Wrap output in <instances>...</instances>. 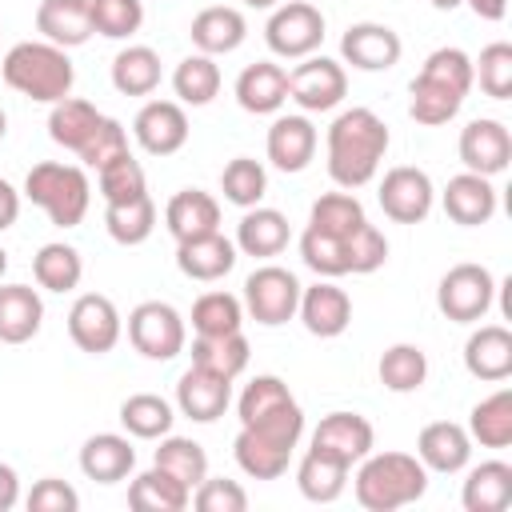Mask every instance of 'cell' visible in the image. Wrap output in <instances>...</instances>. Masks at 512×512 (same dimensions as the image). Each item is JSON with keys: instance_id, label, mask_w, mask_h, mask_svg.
Returning <instances> with one entry per match:
<instances>
[{"instance_id": "be15d7a7", "label": "cell", "mask_w": 512, "mask_h": 512, "mask_svg": "<svg viewBox=\"0 0 512 512\" xmlns=\"http://www.w3.org/2000/svg\"><path fill=\"white\" fill-rule=\"evenodd\" d=\"M244 4H248V8H276L280 0H244Z\"/></svg>"}, {"instance_id": "8d00e7d4", "label": "cell", "mask_w": 512, "mask_h": 512, "mask_svg": "<svg viewBox=\"0 0 512 512\" xmlns=\"http://www.w3.org/2000/svg\"><path fill=\"white\" fill-rule=\"evenodd\" d=\"M468 436L480 448H508L512 444V392L496 388L468 412Z\"/></svg>"}, {"instance_id": "5b68a950", "label": "cell", "mask_w": 512, "mask_h": 512, "mask_svg": "<svg viewBox=\"0 0 512 512\" xmlns=\"http://www.w3.org/2000/svg\"><path fill=\"white\" fill-rule=\"evenodd\" d=\"M496 300V276L484 264H452L436 284V308L452 324H480L492 312Z\"/></svg>"}, {"instance_id": "8fae6325", "label": "cell", "mask_w": 512, "mask_h": 512, "mask_svg": "<svg viewBox=\"0 0 512 512\" xmlns=\"http://www.w3.org/2000/svg\"><path fill=\"white\" fill-rule=\"evenodd\" d=\"M376 200L384 208L388 220L396 224H420L432 204H436V188H432V176L416 164H396L384 172L380 188H376Z\"/></svg>"}, {"instance_id": "91938a15", "label": "cell", "mask_w": 512, "mask_h": 512, "mask_svg": "<svg viewBox=\"0 0 512 512\" xmlns=\"http://www.w3.org/2000/svg\"><path fill=\"white\" fill-rule=\"evenodd\" d=\"M16 216H20V192L0 176V232H8L16 224Z\"/></svg>"}, {"instance_id": "b9f144b4", "label": "cell", "mask_w": 512, "mask_h": 512, "mask_svg": "<svg viewBox=\"0 0 512 512\" xmlns=\"http://www.w3.org/2000/svg\"><path fill=\"white\" fill-rule=\"evenodd\" d=\"M152 464L156 468H164L168 476H176L188 492L208 476V452L192 440V436H160V444H156V452H152Z\"/></svg>"}, {"instance_id": "603a6c76", "label": "cell", "mask_w": 512, "mask_h": 512, "mask_svg": "<svg viewBox=\"0 0 512 512\" xmlns=\"http://www.w3.org/2000/svg\"><path fill=\"white\" fill-rule=\"evenodd\" d=\"M36 32L40 40L56 48H80L92 32V0H40L36 8Z\"/></svg>"}, {"instance_id": "836d02e7", "label": "cell", "mask_w": 512, "mask_h": 512, "mask_svg": "<svg viewBox=\"0 0 512 512\" xmlns=\"http://www.w3.org/2000/svg\"><path fill=\"white\" fill-rule=\"evenodd\" d=\"M100 120H104V112L96 104H88L80 96H64L48 112V136H52V144H60L68 152H80L88 144V136L96 132Z\"/></svg>"}, {"instance_id": "f6af8a7d", "label": "cell", "mask_w": 512, "mask_h": 512, "mask_svg": "<svg viewBox=\"0 0 512 512\" xmlns=\"http://www.w3.org/2000/svg\"><path fill=\"white\" fill-rule=\"evenodd\" d=\"M240 328H244V304H240V296L216 288V292H204L192 304V332L196 336H224V332H240Z\"/></svg>"}, {"instance_id": "94428289", "label": "cell", "mask_w": 512, "mask_h": 512, "mask_svg": "<svg viewBox=\"0 0 512 512\" xmlns=\"http://www.w3.org/2000/svg\"><path fill=\"white\" fill-rule=\"evenodd\" d=\"M480 20H504V12H508V0H464Z\"/></svg>"}, {"instance_id": "681fc988", "label": "cell", "mask_w": 512, "mask_h": 512, "mask_svg": "<svg viewBox=\"0 0 512 512\" xmlns=\"http://www.w3.org/2000/svg\"><path fill=\"white\" fill-rule=\"evenodd\" d=\"M300 260L320 280L348 276V240H336V236H324L316 228H304V236H300Z\"/></svg>"}, {"instance_id": "11a10c76", "label": "cell", "mask_w": 512, "mask_h": 512, "mask_svg": "<svg viewBox=\"0 0 512 512\" xmlns=\"http://www.w3.org/2000/svg\"><path fill=\"white\" fill-rule=\"evenodd\" d=\"M388 260V240L376 224H360L352 236H348V272L356 276H368L376 268H384Z\"/></svg>"}, {"instance_id": "cb8c5ba5", "label": "cell", "mask_w": 512, "mask_h": 512, "mask_svg": "<svg viewBox=\"0 0 512 512\" xmlns=\"http://www.w3.org/2000/svg\"><path fill=\"white\" fill-rule=\"evenodd\" d=\"M288 240H292L288 216H284L280 208H264V204H256V208H244L232 244H236V252H244V256L272 260V256H280V252L288 248Z\"/></svg>"}, {"instance_id": "f1b7e54d", "label": "cell", "mask_w": 512, "mask_h": 512, "mask_svg": "<svg viewBox=\"0 0 512 512\" xmlns=\"http://www.w3.org/2000/svg\"><path fill=\"white\" fill-rule=\"evenodd\" d=\"M44 324V300L32 284H0V344H28Z\"/></svg>"}, {"instance_id": "9f6ffc18", "label": "cell", "mask_w": 512, "mask_h": 512, "mask_svg": "<svg viewBox=\"0 0 512 512\" xmlns=\"http://www.w3.org/2000/svg\"><path fill=\"white\" fill-rule=\"evenodd\" d=\"M192 504L200 512H244L248 508V492L228 476H204L192 488Z\"/></svg>"}, {"instance_id": "e0dca14e", "label": "cell", "mask_w": 512, "mask_h": 512, "mask_svg": "<svg viewBox=\"0 0 512 512\" xmlns=\"http://www.w3.org/2000/svg\"><path fill=\"white\" fill-rule=\"evenodd\" d=\"M232 404V380L208 372V368H188L180 380H176V408L180 416H188L192 424H212L228 412Z\"/></svg>"}, {"instance_id": "03108f58", "label": "cell", "mask_w": 512, "mask_h": 512, "mask_svg": "<svg viewBox=\"0 0 512 512\" xmlns=\"http://www.w3.org/2000/svg\"><path fill=\"white\" fill-rule=\"evenodd\" d=\"M4 132H8V116H4V108H0V140H4Z\"/></svg>"}, {"instance_id": "ab89813d", "label": "cell", "mask_w": 512, "mask_h": 512, "mask_svg": "<svg viewBox=\"0 0 512 512\" xmlns=\"http://www.w3.org/2000/svg\"><path fill=\"white\" fill-rule=\"evenodd\" d=\"M376 376L396 396L420 392L424 380H428V356H424L420 344H392V348H384V356L376 364Z\"/></svg>"}, {"instance_id": "277c9868", "label": "cell", "mask_w": 512, "mask_h": 512, "mask_svg": "<svg viewBox=\"0 0 512 512\" xmlns=\"http://www.w3.org/2000/svg\"><path fill=\"white\" fill-rule=\"evenodd\" d=\"M36 208L48 212L56 228H76L88 216L92 204V184L80 164H60V160H40L24 176V192Z\"/></svg>"}, {"instance_id": "7dc6e473", "label": "cell", "mask_w": 512, "mask_h": 512, "mask_svg": "<svg viewBox=\"0 0 512 512\" xmlns=\"http://www.w3.org/2000/svg\"><path fill=\"white\" fill-rule=\"evenodd\" d=\"M472 84H480V92L492 100L512 96V44L508 40H492L480 48V60H472Z\"/></svg>"}, {"instance_id": "8992f818", "label": "cell", "mask_w": 512, "mask_h": 512, "mask_svg": "<svg viewBox=\"0 0 512 512\" xmlns=\"http://www.w3.org/2000/svg\"><path fill=\"white\" fill-rule=\"evenodd\" d=\"M264 40L280 60H304L324 40V12L308 0H280L264 24Z\"/></svg>"}, {"instance_id": "4dcf8cb0", "label": "cell", "mask_w": 512, "mask_h": 512, "mask_svg": "<svg viewBox=\"0 0 512 512\" xmlns=\"http://www.w3.org/2000/svg\"><path fill=\"white\" fill-rule=\"evenodd\" d=\"M460 504H464V512H504L512 504V464L480 460L476 468H468Z\"/></svg>"}, {"instance_id": "30bf717a", "label": "cell", "mask_w": 512, "mask_h": 512, "mask_svg": "<svg viewBox=\"0 0 512 512\" xmlns=\"http://www.w3.org/2000/svg\"><path fill=\"white\" fill-rule=\"evenodd\" d=\"M68 336L80 352L88 356H104L120 344L124 336V320H120V308L104 296V292H84L72 300L68 308Z\"/></svg>"}, {"instance_id": "9c48e42d", "label": "cell", "mask_w": 512, "mask_h": 512, "mask_svg": "<svg viewBox=\"0 0 512 512\" xmlns=\"http://www.w3.org/2000/svg\"><path fill=\"white\" fill-rule=\"evenodd\" d=\"M348 96V72L332 56H304L288 72V100L300 104V112H332Z\"/></svg>"}, {"instance_id": "e575fe53", "label": "cell", "mask_w": 512, "mask_h": 512, "mask_svg": "<svg viewBox=\"0 0 512 512\" xmlns=\"http://www.w3.org/2000/svg\"><path fill=\"white\" fill-rule=\"evenodd\" d=\"M188 356H192L196 368H208V372H216L224 380H236L248 368L252 348H248L244 332H224V336H196Z\"/></svg>"}, {"instance_id": "ffe728a7", "label": "cell", "mask_w": 512, "mask_h": 512, "mask_svg": "<svg viewBox=\"0 0 512 512\" xmlns=\"http://www.w3.org/2000/svg\"><path fill=\"white\" fill-rule=\"evenodd\" d=\"M312 448L332 452L344 464H360L376 448V432H372L368 416H360V412H328L312 428Z\"/></svg>"}, {"instance_id": "c3c4849f", "label": "cell", "mask_w": 512, "mask_h": 512, "mask_svg": "<svg viewBox=\"0 0 512 512\" xmlns=\"http://www.w3.org/2000/svg\"><path fill=\"white\" fill-rule=\"evenodd\" d=\"M96 184H100L104 204H120V200H132V196H144V192H148L144 164H140L132 152L108 160V164L96 172Z\"/></svg>"}, {"instance_id": "f546056e", "label": "cell", "mask_w": 512, "mask_h": 512, "mask_svg": "<svg viewBox=\"0 0 512 512\" xmlns=\"http://www.w3.org/2000/svg\"><path fill=\"white\" fill-rule=\"evenodd\" d=\"M348 472H352V464H344L340 456L320 452V448H308L300 456V464H296V488L312 504H332V500L344 496Z\"/></svg>"}, {"instance_id": "7a4b0ae2", "label": "cell", "mask_w": 512, "mask_h": 512, "mask_svg": "<svg viewBox=\"0 0 512 512\" xmlns=\"http://www.w3.org/2000/svg\"><path fill=\"white\" fill-rule=\"evenodd\" d=\"M0 76L12 92L36 100V104H56L72 96L76 68L68 60V48H56L48 40H20L4 52Z\"/></svg>"}, {"instance_id": "7c38bea8", "label": "cell", "mask_w": 512, "mask_h": 512, "mask_svg": "<svg viewBox=\"0 0 512 512\" xmlns=\"http://www.w3.org/2000/svg\"><path fill=\"white\" fill-rule=\"evenodd\" d=\"M340 56L344 64H352L356 72H388L400 64L404 56V40L396 28L380 24V20H360L348 24L340 36Z\"/></svg>"}, {"instance_id": "5bb4252c", "label": "cell", "mask_w": 512, "mask_h": 512, "mask_svg": "<svg viewBox=\"0 0 512 512\" xmlns=\"http://www.w3.org/2000/svg\"><path fill=\"white\" fill-rule=\"evenodd\" d=\"M132 136L148 156H176L188 144V112L180 100H148L136 120Z\"/></svg>"}, {"instance_id": "7bdbcfd3", "label": "cell", "mask_w": 512, "mask_h": 512, "mask_svg": "<svg viewBox=\"0 0 512 512\" xmlns=\"http://www.w3.org/2000/svg\"><path fill=\"white\" fill-rule=\"evenodd\" d=\"M360 224H368V216H364V204H360L348 188L324 192V196L312 204V212H308V228H316V232H324V236H336V240H348Z\"/></svg>"}, {"instance_id": "6f0895ef", "label": "cell", "mask_w": 512, "mask_h": 512, "mask_svg": "<svg viewBox=\"0 0 512 512\" xmlns=\"http://www.w3.org/2000/svg\"><path fill=\"white\" fill-rule=\"evenodd\" d=\"M24 504H28V512H76L80 508V492L60 476H44V480L32 484Z\"/></svg>"}, {"instance_id": "f35d334b", "label": "cell", "mask_w": 512, "mask_h": 512, "mask_svg": "<svg viewBox=\"0 0 512 512\" xmlns=\"http://www.w3.org/2000/svg\"><path fill=\"white\" fill-rule=\"evenodd\" d=\"M104 228L124 248L144 244L156 232V204H152V196L144 192V196L120 200V204H104Z\"/></svg>"}, {"instance_id": "4316f807", "label": "cell", "mask_w": 512, "mask_h": 512, "mask_svg": "<svg viewBox=\"0 0 512 512\" xmlns=\"http://www.w3.org/2000/svg\"><path fill=\"white\" fill-rule=\"evenodd\" d=\"M288 100V68L276 60H256L236 76V104L252 116H272Z\"/></svg>"}, {"instance_id": "1f68e13d", "label": "cell", "mask_w": 512, "mask_h": 512, "mask_svg": "<svg viewBox=\"0 0 512 512\" xmlns=\"http://www.w3.org/2000/svg\"><path fill=\"white\" fill-rule=\"evenodd\" d=\"M188 504H192V492L156 464L148 472L132 476V484H128V508H136V512H184Z\"/></svg>"}, {"instance_id": "816d5d0a", "label": "cell", "mask_w": 512, "mask_h": 512, "mask_svg": "<svg viewBox=\"0 0 512 512\" xmlns=\"http://www.w3.org/2000/svg\"><path fill=\"white\" fill-rule=\"evenodd\" d=\"M288 400H296V396L288 392V384H284L280 376L264 372V376H252V380L244 384V392H240V400H236V416H240V424H252L256 416H264V412H272V408H280V404H288Z\"/></svg>"}, {"instance_id": "d6986e66", "label": "cell", "mask_w": 512, "mask_h": 512, "mask_svg": "<svg viewBox=\"0 0 512 512\" xmlns=\"http://www.w3.org/2000/svg\"><path fill=\"white\" fill-rule=\"evenodd\" d=\"M440 204L448 212L452 224L460 228H480L496 216V188H492V176H480V172H460L444 184L440 192Z\"/></svg>"}, {"instance_id": "d6a6232c", "label": "cell", "mask_w": 512, "mask_h": 512, "mask_svg": "<svg viewBox=\"0 0 512 512\" xmlns=\"http://www.w3.org/2000/svg\"><path fill=\"white\" fill-rule=\"evenodd\" d=\"M112 88L120 96H152L160 88V52L148 44H128L112 60Z\"/></svg>"}, {"instance_id": "7402d4cb", "label": "cell", "mask_w": 512, "mask_h": 512, "mask_svg": "<svg viewBox=\"0 0 512 512\" xmlns=\"http://www.w3.org/2000/svg\"><path fill=\"white\" fill-rule=\"evenodd\" d=\"M464 368L484 384H504L512 376V332L504 324H480L464 340Z\"/></svg>"}, {"instance_id": "4fadbf2b", "label": "cell", "mask_w": 512, "mask_h": 512, "mask_svg": "<svg viewBox=\"0 0 512 512\" xmlns=\"http://www.w3.org/2000/svg\"><path fill=\"white\" fill-rule=\"evenodd\" d=\"M460 164L464 172H480V176H500L512 164V132L504 120L492 116H476L460 128Z\"/></svg>"}, {"instance_id": "db71d44e", "label": "cell", "mask_w": 512, "mask_h": 512, "mask_svg": "<svg viewBox=\"0 0 512 512\" xmlns=\"http://www.w3.org/2000/svg\"><path fill=\"white\" fill-rule=\"evenodd\" d=\"M128 152V132H124V124L120 120H112V116H104L100 124H96V132L88 136V144L76 152L80 156V164L84 168H104L108 160H116V156H124Z\"/></svg>"}, {"instance_id": "d4e9b609", "label": "cell", "mask_w": 512, "mask_h": 512, "mask_svg": "<svg viewBox=\"0 0 512 512\" xmlns=\"http://www.w3.org/2000/svg\"><path fill=\"white\" fill-rule=\"evenodd\" d=\"M132 468H136V448L120 432H96L80 448V472L92 484H120L132 476Z\"/></svg>"}, {"instance_id": "ac0fdd59", "label": "cell", "mask_w": 512, "mask_h": 512, "mask_svg": "<svg viewBox=\"0 0 512 512\" xmlns=\"http://www.w3.org/2000/svg\"><path fill=\"white\" fill-rule=\"evenodd\" d=\"M316 144H320V132L308 120V112H300V116H276L272 120L268 140H264V152H268L272 168H280V172H304L312 164V156H316Z\"/></svg>"}, {"instance_id": "9a60e30c", "label": "cell", "mask_w": 512, "mask_h": 512, "mask_svg": "<svg viewBox=\"0 0 512 512\" xmlns=\"http://www.w3.org/2000/svg\"><path fill=\"white\" fill-rule=\"evenodd\" d=\"M300 324L320 336V340H336L348 332L352 324V296L344 288H336L332 280H316L312 288H300V304H296Z\"/></svg>"}, {"instance_id": "3957f363", "label": "cell", "mask_w": 512, "mask_h": 512, "mask_svg": "<svg viewBox=\"0 0 512 512\" xmlns=\"http://www.w3.org/2000/svg\"><path fill=\"white\" fill-rule=\"evenodd\" d=\"M352 492L368 512H396L428 492V468L416 452H368L352 476Z\"/></svg>"}, {"instance_id": "f907efd6", "label": "cell", "mask_w": 512, "mask_h": 512, "mask_svg": "<svg viewBox=\"0 0 512 512\" xmlns=\"http://www.w3.org/2000/svg\"><path fill=\"white\" fill-rule=\"evenodd\" d=\"M144 24V0H92V32L108 40H128Z\"/></svg>"}, {"instance_id": "e7e4bbea", "label": "cell", "mask_w": 512, "mask_h": 512, "mask_svg": "<svg viewBox=\"0 0 512 512\" xmlns=\"http://www.w3.org/2000/svg\"><path fill=\"white\" fill-rule=\"evenodd\" d=\"M4 272H8V252H4V244H0V280H4Z\"/></svg>"}, {"instance_id": "6125c7cd", "label": "cell", "mask_w": 512, "mask_h": 512, "mask_svg": "<svg viewBox=\"0 0 512 512\" xmlns=\"http://www.w3.org/2000/svg\"><path fill=\"white\" fill-rule=\"evenodd\" d=\"M464 0H432V8H440V12H452V8H460Z\"/></svg>"}, {"instance_id": "f5cc1de1", "label": "cell", "mask_w": 512, "mask_h": 512, "mask_svg": "<svg viewBox=\"0 0 512 512\" xmlns=\"http://www.w3.org/2000/svg\"><path fill=\"white\" fill-rule=\"evenodd\" d=\"M420 76H428V80H436V84H448L452 92L468 96V92H472V56H468L464 48L444 44V48L428 52V60H424Z\"/></svg>"}, {"instance_id": "484cf974", "label": "cell", "mask_w": 512, "mask_h": 512, "mask_svg": "<svg viewBox=\"0 0 512 512\" xmlns=\"http://www.w3.org/2000/svg\"><path fill=\"white\" fill-rule=\"evenodd\" d=\"M188 36H192L196 52H204V56H228V52H236V48L244 44L248 20H244V12L232 8V4H212V8H200V12L192 16Z\"/></svg>"}, {"instance_id": "60d3db41", "label": "cell", "mask_w": 512, "mask_h": 512, "mask_svg": "<svg viewBox=\"0 0 512 512\" xmlns=\"http://www.w3.org/2000/svg\"><path fill=\"white\" fill-rule=\"evenodd\" d=\"M120 424H124V432H128L132 440H160V436L172 432L176 412H172V404H168L164 396H156V392H136V396H128V400L120 404Z\"/></svg>"}, {"instance_id": "44dd1931", "label": "cell", "mask_w": 512, "mask_h": 512, "mask_svg": "<svg viewBox=\"0 0 512 512\" xmlns=\"http://www.w3.org/2000/svg\"><path fill=\"white\" fill-rule=\"evenodd\" d=\"M176 268L188 280H200V284L224 280L236 268V244L220 228L204 232V236H192V240H180L176 244Z\"/></svg>"}, {"instance_id": "2e32d148", "label": "cell", "mask_w": 512, "mask_h": 512, "mask_svg": "<svg viewBox=\"0 0 512 512\" xmlns=\"http://www.w3.org/2000/svg\"><path fill=\"white\" fill-rule=\"evenodd\" d=\"M416 460L428 472H440V476L464 472L468 460H472V436H468V428L456 424V420H432V424H424L420 436H416Z\"/></svg>"}, {"instance_id": "d590c367", "label": "cell", "mask_w": 512, "mask_h": 512, "mask_svg": "<svg viewBox=\"0 0 512 512\" xmlns=\"http://www.w3.org/2000/svg\"><path fill=\"white\" fill-rule=\"evenodd\" d=\"M220 84H224L220 64H216V56H204V52L184 56V60L176 64V72H172V92H176V100H180V104H192V108L212 104V100L220 96Z\"/></svg>"}, {"instance_id": "6da1fadb", "label": "cell", "mask_w": 512, "mask_h": 512, "mask_svg": "<svg viewBox=\"0 0 512 512\" xmlns=\"http://www.w3.org/2000/svg\"><path fill=\"white\" fill-rule=\"evenodd\" d=\"M388 144H392L388 124H384L372 108H344V112L328 124V136H324L332 184L356 192V188H364L368 180H376Z\"/></svg>"}, {"instance_id": "680465c9", "label": "cell", "mask_w": 512, "mask_h": 512, "mask_svg": "<svg viewBox=\"0 0 512 512\" xmlns=\"http://www.w3.org/2000/svg\"><path fill=\"white\" fill-rule=\"evenodd\" d=\"M20 504V476L12 464L0 460V512H12Z\"/></svg>"}, {"instance_id": "74e56055", "label": "cell", "mask_w": 512, "mask_h": 512, "mask_svg": "<svg viewBox=\"0 0 512 512\" xmlns=\"http://www.w3.org/2000/svg\"><path fill=\"white\" fill-rule=\"evenodd\" d=\"M32 276H36V284L44 288V292H72V288H80V280H84V260H80V252L72 248V244H64V240H52V244H44L36 256H32Z\"/></svg>"}, {"instance_id": "ee69618b", "label": "cell", "mask_w": 512, "mask_h": 512, "mask_svg": "<svg viewBox=\"0 0 512 512\" xmlns=\"http://www.w3.org/2000/svg\"><path fill=\"white\" fill-rule=\"evenodd\" d=\"M460 104H464L460 92H452L448 84H436V80H428V76L416 72V80H412V88H408V116H412L416 124L440 128V124H448V120L460 112Z\"/></svg>"}, {"instance_id": "ba28073f", "label": "cell", "mask_w": 512, "mask_h": 512, "mask_svg": "<svg viewBox=\"0 0 512 512\" xmlns=\"http://www.w3.org/2000/svg\"><path fill=\"white\" fill-rule=\"evenodd\" d=\"M128 340L144 360H172L184 352L188 328L168 300H144L128 312Z\"/></svg>"}, {"instance_id": "83f0119b", "label": "cell", "mask_w": 512, "mask_h": 512, "mask_svg": "<svg viewBox=\"0 0 512 512\" xmlns=\"http://www.w3.org/2000/svg\"><path fill=\"white\" fill-rule=\"evenodd\" d=\"M164 228L176 244L204 236V232H216L220 228V200L204 188H180L164 208Z\"/></svg>"}, {"instance_id": "52a82bcc", "label": "cell", "mask_w": 512, "mask_h": 512, "mask_svg": "<svg viewBox=\"0 0 512 512\" xmlns=\"http://www.w3.org/2000/svg\"><path fill=\"white\" fill-rule=\"evenodd\" d=\"M300 280L280 268V264H260L256 272H248L244 280V312L264 324V328H280L296 316V304H300Z\"/></svg>"}, {"instance_id": "bcb514c9", "label": "cell", "mask_w": 512, "mask_h": 512, "mask_svg": "<svg viewBox=\"0 0 512 512\" xmlns=\"http://www.w3.org/2000/svg\"><path fill=\"white\" fill-rule=\"evenodd\" d=\"M220 192H224V200L236 204V208H256V204L264 200V192H268V172H264V164L252 160V156H232V160L224 164V172H220Z\"/></svg>"}]
</instances>
